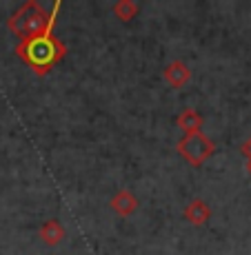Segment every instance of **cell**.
<instances>
[{
	"mask_svg": "<svg viewBox=\"0 0 251 255\" xmlns=\"http://www.w3.org/2000/svg\"><path fill=\"white\" fill-rule=\"evenodd\" d=\"M111 11L120 22H131L140 13V4L136 0H118V2H114Z\"/></svg>",
	"mask_w": 251,
	"mask_h": 255,
	"instance_id": "cell-9",
	"label": "cell"
},
{
	"mask_svg": "<svg viewBox=\"0 0 251 255\" xmlns=\"http://www.w3.org/2000/svg\"><path fill=\"white\" fill-rule=\"evenodd\" d=\"M38 235H40V240L45 244H49V247H56V244H60L62 240L67 238V229L62 227L60 220H47V222L40 227Z\"/></svg>",
	"mask_w": 251,
	"mask_h": 255,
	"instance_id": "cell-7",
	"label": "cell"
},
{
	"mask_svg": "<svg viewBox=\"0 0 251 255\" xmlns=\"http://www.w3.org/2000/svg\"><path fill=\"white\" fill-rule=\"evenodd\" d=\"M109 207L114 209L120 218H129V215H134L138 211L140 202H138V198L131 193L129 189H122V191H118L114 198L109 200Z\"/></svg>",
	"mask_w": 251,
	"mask_h": 255,
	"instance_id": "cell-5",
	"label": "cell"
},
{
	"mask_svg": "<svg viewBox=\"0 0 251 255\" xmlns=\"http://www.w3.org/2000/svg\"><path fill=\"white\" fill-rule=\"evenodd\" d=\"M183 215H185V220L189 224H194V227H203V224L209 222L211 209H209V204H207L203 198H194L185 207V213Z\"/></svg>",
	"mask_w": 251,
	"mask_h": 255,
	"instance_id": "cell-6",
	"label": "cell"
},
{
	"mask_svg": "<svg viewBox=\"0 0 251 255\" xmlns=\"http://www.w3.org/2000/svg\"><path fill=\"white\" fill-rule=\"evenodd\" d=\"M176 125L183 133H198V131H203V116L196 109H185L176 118Z\"/></svg>",
	"mask_w": 251,
	"mask_h": 255,
	"instance_id": "cell-8",
	"label": "cell"
},
{
	"mask_svg": "<svg viewBox=\"0 0 251 255\" xmlns=\"http://www.w3.org/2000/svg\"><path fill=\"white\" fill-rule=\"evenodd\" d=\"M176 151H178L180 158L187 160L191 166H203L207 160L214 155L216 144L207 138L203 131H198V133H185L183 138L178 140V144H176Z\"/></svg>",
	"mask_w": 251,
	"mask_h": 255,
	"instance_id": "cell-3",
	"label": "cell"
},
{
	"mask_svg": "<svg viewBox=\"0 0 251 255\" xmlns=\"http://www.w3.org/2000/svg\"><path fill=\"white\" fill-rule=\"evenodd\" d=\"M60 7H62V2L56 0V4L51 7V11H47L38 0H27V2L20 4V7L7 18V27L18 40L31 38V36H36V33H40L42 29L58 16Z\"/></svg>",
	"mask_w": 251,
	"mask_h": 255,
	"instance_id": "cell-2",
	"label": "cell"
},
{
	"mask_svg": "<svg viewBox=\"0 0 251 255\" xmlns=\"http://www.w3.org/2000/svg\"><path fill=\"white\" fill-rule=\"evenodd\" d=\"M243 155H247V158L251 160V138H249V140L243 144Z\"/></svg>",
	"mask_w": 251,
	"mask_h": 255,
	"instance_id": "cell-10",
	"label": "cell"
},
{
	"mask_svg": "<svg viewBox=\"0 0 251 255\" xmlns=\"http://www.w3.org/2000/svg\"><path fill=\"white\" fill-rule=\"evenodd\" d=\"M247 171H249V173H251V160H249V162H247Z\"/></svg>",
	"mask_w": 251,
	"mask_h": 255,
	"instance_id": "cell-11",
	"label": "cell"
},
{
	"mask_svg": "<svg viewBox=\"0 0 251 255\" xmlns=\"http://www.w3.org/2000/svg\"><path fill=\"white\" fill-rule=\"evenodd\" d=\"M162 78L167 80L169 87H174V89H183V87H187L189 80H191V69H189V65H185L183 60H174L165 67Z\"/></svg>",
	"mask_w": 251,
	"mask_h": 255,
	"instance_id": "cell-4",
	"label": "cell"
},
{
	"mask_svg": "<svg viewBox=\"0 0 251 255\" xmlns=\"http://www.w3.org/2000/svg\"><path fill=\"white\" fill-rule=\"evenodd\" d=\"M56 20H58V16L40 33H36L31 38H24V40H20L16 45V56L27 62L36 76H47L67 56V45L60 38L53 36Z\"/></svg>",
	"mask_w": 251,
	"mask_h": 255,
	"instance_id": "cell-1",
	"label": "cell"
}]
</instances>
